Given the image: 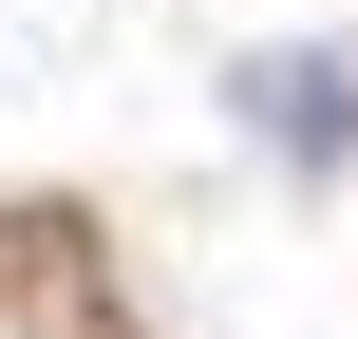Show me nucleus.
<instances>
[{
    "label": "nucleus",
    "mask_w": 358,
    "mask_h": 339,
    "mask_svg": "<svg viewBox=\"0 0 358 339\" xmlns=\"http://www.w3.org/2000/svg\"><path fill=\"white\" fill-rule=\"evenodd\" d=\"M227 113H245L264 151H302V170H321V151L358 132V75H340V57H245V75H227Z\"/></svg>",
    "instance_id": "1"
}]
</instances>
